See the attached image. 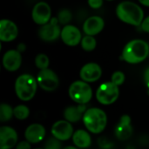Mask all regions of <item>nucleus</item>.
Segmentation results:
<instances>
[{
	"label": "nucleus",
	"instance_id": "f257e3e1",
	"mask_svg": "<svg viewBox=\"0 0 149 149\" xmlns=\"http://www.w3.org/2000/svg\"><path fill=\"white\" fill-rule=\"evenodd\" d=\"M116 15L122 22L139 26L144 19V12L137 3L131 1L121 2L116 8Z\"/></svg>",
	"mask_w": 149,
	"mask_h": 149
},
{
	"label": "nucleus",
	"instance_id": "f03ea898",
	"mask_svg": "<svg viewBox=\"0 0 149 149\" xmlns=\"http://www.w3.org/2000/svg\"><path fill=\"white\" fill-rule=\"evenodd\" d=\"M148 54V44L141 39H134L125 45L122 51V58L129 64H139L144 61Z\"/></svg>",
	"mask_w": 149,
	"mask_h": 149
},
{
	"label": "nucleus",
	"instance_id": "7ed1b4c3",
	"mask_svg": "<svg viewBox=\"0 0 149 149\" xmlns=\"http://www.w3.org/2000/svg\"><path fill=\"white\" fill-rule=\"evenodd\" d=\"M85 127L93 134H100L103 132L107 124V117L106 113L96 107L87 109L83 116Z\"/></svg>",
	"mask_w": 149,
	"mask_h": 149
},
{
	"label": "nucleus",
	"instance_id": "20e7f679",
	"mask_svg": "<svg viewBox=\"0 0 149 149\" xmlns=\"http://www.w3.org/2000/svg\"><path fill=\"white\" fill-rule=\"evenodd\" d=\"M38 81L30 74L20 75L15 82V92L19 100L23 101L31 100L36 94Z\"/></svg>",
	"mask_w": 149,
	"mask_h": 149
},
{
	"label": "nucleus",
	"instance_id": "39448f33",
	"mask_svg": "<svg viewBox=\"0 0 149 149\" xmlns=\"http://www.w3.org/2000/svg\"><path fill=\"white\" fill-rule=\"evenodd\" d=\"M70 98L78 104H86L93 97V90L87 82L77 80L73 82L68 90Z\"/></svg>",
	"mask_w": 149,
	"mask_h": 149
},
{
	"label": "nucleus",
	"instance_id": "423d86ee",
	"mask_svg": "<svg viewBox=\"0 0 149 149\" xmlns=\"http://www.w3.org/2000/svg\"><path fill=\"white\" fill-rule=\"evenodd\" d=\"M119 95V86L112 81L101 84L96 92V98L102 105H111L114 103L118 100Z\"/></svg>",
	"mask_w": 149,
	"mask_h": 149
},
{
	"label": "nucleus",
	"instance_id": "0eeeda50",
	"mask_svg": "<svg viewBox=\"0 0 149 149\" xmlns=\"http://www.w3.org/2000/svg\"><path fill=\"white\" fill-rule=\"evenodd\" d=\"M37 81L38 86L43 90L47 92L56 90L59 85V80L57 74L49 68L40 70L37 76Z\"/></svg>",
	"mask_w": 149,
	"mask_h": 149
},
{
	"label": "nucleus",
	"instance_id": "6e6552de",
	"mask_svg": "<svg viewBox=\"0 0 149 149\" xmlns=\"http://www.w3.org/2000/svg\"><path fill=\"white\" fill-rule=\"evenodd\" d=\"M58 22V19L53 17L47 24H43L38 31L39 38L44 41H53L57 39L61 34V29Z\"/></svg>",
	"mask_w": 149,
	"mask_h": 149
},
{
	"label": "nucleus",
	"instance_id": "1a4fd4ad",
	"mask_svg": "<svg viewBox=\"0 0 149 149\" xmlns=\"http://www.w3.org/2000/svg\"><path fill=\"white\" fill-rule=\"evenodd\" d=\"M51 7L45 2H39L35 4L31 11L32 20L39 25L47 24L51 20Z\"/></svg>",
	"mask_w": 149,
	"mask_h": 149
},
{
	"label": "nucleus",
	"instance_id": "9d476101",
	"mask_svg": "<svg viewBox=\"0 0 149 149\" xmlns=\"http://www.w3.org/2000/svg\"><path fill=\"white\" fill-rule=\"evenodd\" d=\"M52 134L58 140L64 141L69 140L73 135V128L68 120H58L52 127Z\"/></svg>",
	"mask_w": 149,
	"mask_h": 149
},
{
	"label": "nucleus",
	"instance_id": "9b49d317",
	"mask_svg": "<svg viewBox=\"0 0 149 149\" xmlns=\"http://www.w3.org/2000/svg\"><path fill=\"white\" fill-rule=\"evenodd\" d=\"M62 41L68 46H76L81 42L82 36L80 31L74 25L65 24L61 30Z\"/></svg>",
	"mask_w": 149,
	"mask_h": 149
},
{
	"label": "nucleus",
	"instance_id": "f8f14e48",
	"mask_svg": "<svg viewBox=\"0 0 149 149\" xmlns=\"http://www.w3.org/2000/svg\"><path fill=\"white\" fill-rule=\"evenodd\" d=\"M102 74V70L100 66L96 63H87L80 70L79 76L82 80L92 83L95 82L100 79Z\"/></svg>",
	"mask_w": 149,
	"mask_h": 149
},
{
	"label": "nucleus",
	"instance_id": "ddd939ff",
	"mask_svg": "<svg viewBox=\"0 0 149 149\" xmlns=\"http://www.w3.org/2000/svg\"><path fill=\"white\" fill-rule=\"evenodd\" d=\"M18 34V29L16 24L9 19L0 21V40L3 42H10L14 40Z\"/></svg>",
	"mask_w": 149,
	"mask_h": 149
},
{
	"label": "nucleus",
	"instance_id": "4468645a",
	"mask_svg": "<svg viewBox=\"0 0 149 149\" xmlns=\"http://www.w3.org/2000/svg\"><path fill=\"white\" fill-rule=\"evenodd\" d=\"M22 64L21 52L18 50H9L3 57V65L9 72L17 71Z\"/></svg>",
	"mask_w": 149,
	"mask_h": 149
},
{
	"label": "nucleus",
	"instance_id": "2eb2a0df",
	"mask_svg": "<svg viewBox=\"0 0 149 149\" xmlns=\"http://www.w3.org/2000/svg\"><path fill=\"white\" fill-rule=\"evenodd\" d=\"M17 142V134L10 127L0 128V148L10 149Z\"/></svg>",
	"mask_w": 149,
	"mask_h": 149
},
{
	"label": "nucleus",
	"instance_id": "dca6fc26",
	"mask_svg": "<svg viewBox=\"0 0 149 149\" xmlns=\"http://www.w3.org/2000/svg\"><path fill=\"white\" fill-rule=\"evenodd\" d=\"M105 26V21L101 17L99 16H93L88 17L84 24H83V31L86 35L94 36L99 34Z\"/></svg>",
	"mask_w": 149,
	"mask_h": 149
},
{
	"label": "nucleus",
	"instance_id": "f3484780",
	"mask_svg": "<svg viewBox=\"0 0 149 149\" xmlns=\"http://www.w3.org/2000/svg\"><path fill=\"white\" fill-rule=\"evenodd\" d=\"M45 129L40 124H32L29 126L24 132V137L26 141L32 144H37L42 141L45 138Z\"/></svg>",
	"mask_w": 149,
	"mask_h": 149
},
{
	"label": "nucleus",
	"instance_id": "a211bd4d",
	"mask_svg": "<svg viewBox=\"0 0 149 149\" xmlns=\"http://www.w3.org/2000/svg\"><path fill=\"white\" fill-rule=\"evenodd\" d=\"M86 111V108L85 104H79V106L68 107L64 111V117L71 123H75L83 119Z\"/></svg>",
	"mask_w": 149,
	"mask_h": 149
},
{
	"label": "nucleus",
	"instance_id": "6ab92c4d",
	"mask_svg": "<svg viewBox=\"0 0 149 149\" xmlns=\"http://www.w3.org/2000/svg\"><path fill=\"white\" fill-rule=\"evenodd\" d=\"M72 141L77 148H87L92 144V139L90 134L82 129L77 130L73 133L72 135Z\"/></svg>",
	"mask_w": 149,
	"mask_h": 149
},
{
	"label": "nucleus",
	"instance_id": "aec40b11",
	"mask_svg": "<svg viewBox=\"0 0 149 149\" xmlns=\"http://www.w3.org/2000/svg\"><path fill=\"white\" fill-rule=\"evenodd\" d=\"M115 135L120 141H126L133 135V127L131 123L119 122L115 129Z\"/></svg>",
	"mask_w": 149,
	"mask_h": 149
},
{
	"label": "nucleus",
	"instance_id": "412c9836",
	"mask_svg": "<svg viewBox=\"0 0 149 149\" xmlns=\"http://www.w3.org/2000/svg\"><path fill=\"white\" fill-rule=\"evenodd\" d=\"M14 115V109L8 104H1L0 106V120L1 122L9 121Z\"/></svg>",
	"mask_w": 149,
	"mask_h": 149
},
{
	"label": "nucleus",
	"instance_id": "4be33fe9",
	"mask_svg": "<svg viewBox=\"0 0 149 149\" xmlns=\"http://www.w3.org/2000/svg\"><path fill=\"white\" fill-rule=\"evenodd\" d=\"M80 44H81V47L83 50H85L86 52H92L95 49L97 41L93 38V36L86 35L84 38H82Z\"/></svg>",
	"mask_w": 149,
	"mask_h": 149
},
{
	"label": "nucleus",
	"instance_id": "5701e85b",
	"mask_svg": "<svg viewBox=\"0 0 149 149\" xmlns=\"http://www.w3.org/2000/svg\"><path fill=\"white\" fill-rule=\"evenodd\" d=\"M30 115L29 108L24 105H18L14 108V116L17 120H25Z\"/></svg>",
	"mask_w": 149,
	"mask_h": 149
},
{
	"label": "nucleus",
	"instance_id": "b1692460",
	"mask_svg": "<svg viewBox=\"0 0 149 149\" xmlns=\"http://www.w3.org/2000/svg\"><path fill=\"white\" fill-rule=\"evenodd\" d=\"M49 64H50L49 58H48L45 54L40 53V54H38V55L36 57V58H35V65H36V66H37L38 69H40V70L48 68Z\"/></svg>",
	"mask_w": 149,
	"mask_h": 149
},
{
	"label": "nucleus",
	"instance_id": "393cba45",
	"mask_svg": "<svg viewBox=\"0 0 149 149\" xmlns=\"http://www.w3.org/2000/svg\"><path fill=\"white\" fill-rule=\"evenodd\" d=\"M58 23L59 24H67L71 21V19H72V13H71V11L69 10H67V9L61 10L58 12Z\"/></svg>",
	"mask_w": 149,
	"mask_h": 149
},
{
	"label": "nucleus",
	"instance_id": "a878e982",
	"mask_svg": "<svg viewBox=\"0 0 149 149\" xmlns=\"http://www.w3.org/2000/svg\"><path fill=\"white\" fill-rule=\"evenodd\" d=\"M125 79H126L125 74L122 72H120V71H117V72L113 73L112 79H111L112 80L111 81L113 82L117 86H120V85H122L124 83Z\"/></svg>",
	"mask_w": 149,
	"mask_h": 149
},
{
	"label": "nucleus",
	"instance_id": "bb28decb",
	"mask_svg": "<svg viewBox=\"0 0 149 149\" xmlns=\"http://www.w3.org/2000/svg\"><path fill=\"white\" fill-rule=\"evenodd\" d=\"M61 141L58 140L57 138H50L46 141L45 144V148L46 149H59L61 148Z\"/></svg>",
	"mask_w": 149,
	"mask_h": 149
},
{
	"label": "nucleus",
	"instance_id": "cd10ccee",
	"mask_svg": "<svg viewBox=\"0 0 149 149\" xmlns=\"http://www.w3.org/2000/svg\"><path fill=\"white\" fill-rule=\"evenodd\" d=\"M88 5L93 9H99L103 4V0H87Z\"/></svg>",
	"mask_w": 149,
	"mask_h": 149
},
{
	"label": "nucleus",
	"instance_id": "c85d7f7f",
	"mask_svg": "<svg viewBox=\"0 0 149 149\" xmlns=\"http://www.w3.org/2000/svg\"><path fill=\"white\" fill-rule=\"evenodd\" d=\"M141 26V29H142L144 31L148 32L149 33V16L148 17H147L146 18L143 19V21H142Z\"/></svg>",
	"mask_w": 149,
	"mask_h": 149
},
{
	"label": "nucleus",
	"instance_id": "c756f323",
	"mask_svg": "<svg viewBox=\"0 0 149 149\" xmlns=\"http://www.w3.org/2000/svg\"><path fill=\"white\" fill-rule=\"evenodd\" d=\"M17 149H30L31 148V144L28 141H21L17 145Z\"/></svg>",
	"mask_w": 149,
	"mask_h": 149
},
{
	"label": "nucleus",
	"instance_id": "7c9ffc66",
	"mask_svg": "<svg viewBox=\"0 0 149 149\" xmlns=\"http://www.w3.org/2000/svg\"><path fill=\"white\" fill-rule=\"evenodd\" d=\"M144 80H145V83H146L147 86L149 88V67L145 71V73H144Z\"/></svg>",
	"mask_w": 149,
	"mask_h": 149
},
{
	"label": "nucleus",
	"instance_id": "2f4dec72",
	"mask_svg": "<svg viewBox=\"0 0 149 149\" xmlns=\"http://www.w3.org/2000/svg\"><path fill=\"white\" fill-rule=\"evenodd\" d=\"M139 2H140L141 4L149 7V0H139Z\"/></svg>",
	"mask_w": 149,
	"mask_h": 149
},
{
	"label": "nucleus",
	"instance_id": "473e14b6",
	"mask_svg": "<svg viewBox=\"0 0 149 149\" xmlns=\"http://www.w3.org/2000/svg\"><path fill=\"white\" fill-rule=\"evenodd\" d=\"M20 52H24V50H25V46H24V44H20V45L18 46V49H17Z\"/></svg>",
	"mask_w": 149,
	"mask_h": 149
},
{
	"label": "nucleus",
	"instance_id": "72a5a7b5",
	"mask_svg": "<svg viewBox=\"0 0 149 149\" xmlns=\"http://www.w3.org/2000/svg\"><path fill=\"white\" fill-rule=\"evenodd\" d=\"M107 1H112V0H107Z\"/></svg>",
	"mask_w": 149,
	"mask_h": 149
}]
</instances>
